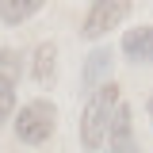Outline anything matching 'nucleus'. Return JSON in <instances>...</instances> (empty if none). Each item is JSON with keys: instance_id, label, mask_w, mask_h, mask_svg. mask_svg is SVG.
Returning a JSON list of instances; mask_svg holds the SVG:
<instances>
[{"instance_id": "1", "label": "nucleus", "mask_w": 153, "mask_h": 153, "mask_svg": "<svg viewBox=\"0 0 153 153\" xmlns=\"http://www.w3.org/2000/svg\"><path fill=\"white\" fill-rule=\"evenodd\" d=\"M115 111H119V88L111 80L100 84L88 100V107L80 115V138H84V149H100L103 142H111V123H115Z\"/></svg>"}, {"instance_id": "2", "label": "nucleus", "mask_w": 153, "mask_h": 153, "mask_svg": "<svg viewBox=\"0 0 153 153\" xmlns=\"http://www.w3.org/2000/svg\"><path fill=\"white\" fill-rule=\"evenodd\" d=\"M57 126V107L50 100H31L23 111L16 115V134L19 142H27V146H42Z\"/></svg>"}, {"instance_id": "3", "label": "nucleus", "mask_w": 153, "mask_h": 153, "mask_svg": "<svg viewBox=\"0 0 153 153\" xmlns=\"http://www.w3.org/2000/svg\"><path fill=\"white\" fill-rule=\"evenodd\" d=\"M126 12H130V0H92L84 16V38H103L126 19Z\"/></svg>"}, {"instance_id": "4", "label": "nucleus", "mask_w": 153, "mask_h": 153, "mask_svg": "<svg viewBox=\"0 0 153 153\" xmlns=\"http://www.w3.org/2000/svg\"><path fill=\"white\" fill-rule=\"evenodd\" d=\"M16 84H19V54L0 50V123L16 107Z\"/></svg>"}, {"instance_id": "5", "label": "nucleus", "mask_w": 153, "mask_h": 153, "mask_svg": "<svg viewBox=\"0 0 153 153\" xmlns=\"http://www.w3.org/2000/svg\"><path fill=\"white\" fill-rule=\"evenodd\" d=\"M123 54L138 65H153V27H134L123 35Z\"/></svg>"}, {"instance_id": "6", "label": "nucleus", "mask_w": 153, "mask_h": 153, "mask_svg": "<svg viewBox=\"0 0 153 153\" xmlns=\"http://www.w3.org/2000/svg\"><path fill=\"white\" fill-rule=\"evenodd\" d=\"M111 153H138V142H134V126H130V107L119 103L111 123Z\"/></svg>"}, {"instance_id": "7", "label": "nucleus", "mask_w": 153, "mask_h": 153, "mask_svg": "<svg viewBox=\"0 0 153 153\" xmlns=\"http://www.w3.org/2000/svg\"><path fill=\"white\" fill-rule=\"evenodd\" d=\"M107 76H111V50L100 46V50H92L88 61H84V84H88V88H100V84H107Z\"/></svg>"}, {"instance_id": "8", "label": "nucleus", "mask_w": 153, "mask_h": 153, "mask_svg": "<svg viewBox=\"0 0 153 153\" xmlns=\"http://www.w3.org/2000/svg\"><path fill=\"white\" fill-rule=\"evenodd\" d=\"M46 0H0V23H23L35 12H42Z\"/></svg>"}, {"instance_id": "9", "label": "nucleus", "mask_w": 153, "mask_h": 153, "mask_svg": "<svg viewBox=\"0 0 153 153\" xmlns=\"http://www.w3.org/2000/svg\"><path fill=\"white\" fill-rule=\"evenodd\" d=\"M54 61H57V46L54 42H46V46L35 50V80L38 84H50L54 80Z\"/></svg>"}, {"instance_id": "10", "label": "nucleus", "mask_w": 153, "mask_h": 153, "mask_svg": "<svg viewBox=\"0 0 153 153\" xmlns=\"http://www.w3.org/2000/svg\"><path fill=\"white\" fill-rule=\"evenodd\" d=\"M149 123H153V100H149Z\"/></svg>"}]
</instances>
